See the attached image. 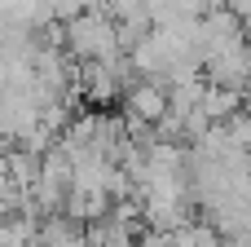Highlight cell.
<instances>
[{"label": "cell", "mask_w": 251, "mask_h": 247, "mask_svg": "<svg viewBox=\"0 0 251 247\" xmlns=\"http://www.w3.org/2000/svg\"><path fill=\"white\" fill-rule=\"evenodd\" d=\"M75 88L88 106H110V102H124L128 84H124V66L110 57V62H84V71L75 75Z\"/></svg>", "instance_id": "cell-2"}, {"label": "cell", "mask_w": 251, "mask_h": 247, "mask_svg": "<svg viewBox=\"0 0 251 247\" xmlns=\"http://www.w3.org/2000/svg\"><path fill=\"white\" fill-rule=\"evenodd\" d=\"M71 49L79 57H88V62H110L115 57V27L106 18L88 13V18H79L71 27Z\"/></svg>", "instance_id": "cell-3"}, {"label": "cell", "mask_w": 251, "mask_h": 247, "mask_svg": "<svg viewBox=\"0 0 251 247\" xmlns=\"http://www.w3.org/2000/svg\"><path fill=\"white\" fill-rule=\"evenodd\" d=\"M124 110H128V128H159L172 115V88H163L159 80H141L124 93Z\"/></svg>", "instance_id": "cell-1"}]
</instances>
